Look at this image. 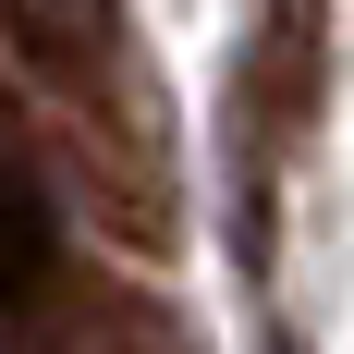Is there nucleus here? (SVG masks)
<instances>
[{"instance_id": "nucleus-1", "label": "nucleus", "mask_w": 354, "mask_h": 354, "mask_svg": "<svg viewBox=\"0 0 354 354\" xmlns=\"http://www.w3.org/2000/svg\"><path fill=\"white\" fill-rule=\"evenodd\" d=\"M318 73H330V12L318 0H269V25L245 49V135L281 147L306 110H318Z\"/></svg>"}, {"instance_id": "nucleus-2", "label": "nucleus", "mask_w": 354, "mask_h": 354, "mask_svg": "<svg viewBox=\"0 0 354 354\" xmlns=\"http://www.w3.org/2000/svg\"><path fill=\"white\" fill-rule=\"evenodd\" d=\"M49 257H62V232H49V196H37V171L0 147V306H25V293L49 281Z\"/></svg>"}]
</instances>
